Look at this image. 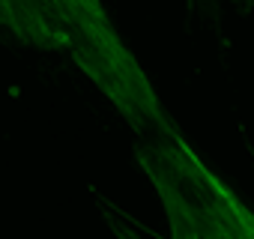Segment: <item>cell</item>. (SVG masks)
<instances>
[{"label":"cell","mask_w":254,"mask_h":239,"mask_svg":"<svg viewBox=\"0 0 254 239\" xmlns=\"http://www.w3.org/2000/svg\"><path fill=\"white\" fill-rule=\"evenodd\" d=\"M48 3L60 18L66 51L96 84V90L114 105V111L129 123V129L141 138L177 135V123L165 111L138 57L120 39L102 0H48Z\"/></svg>","instance_id":"obj_2"},{"label":"cell","mask_w":254,"mask_h":239,"mask_svg":"<svg viewBox=\"0 0 254 239\" xmlns=\"http://www.w3.org/2000/svg\"><path fill=\"white\" fill-rule=\"evenodd\" d=\"M209 3H215V0H189V6H209Z\"/></svg>","instance_id":"obj_5"},{"label":"cell","mask_w":254,"mask_h":239,"mask_svg":"<svg viewBox=\"0 0 254 239\" xmlns=\"http://www.w3.org/2000/svg\"><path fill=\"white\" fill-rule=\"evenodd\" d=\"M0 27L36 51H66V36L48 0H0Z\"/></svg>","instance_id":"obj_3"},{"label":"cell","mask_w":254,"mask_h":239,"mask_svg":"<svg viewBox=\"0 0 254 239\" xmlns=\"http://www.w3.org/2000/svg\"><path fill=\"white\" fill-rule=\"evenodd\" d=\"M135 162L156 188L168 239H254V209L177 135H147Z\"/></svg>","instance_id":"obj_1"},{"label":"cell","mask_w":254,"mask_h":239,"mask_svg":"<svg viewBox=\"0 0 254 239\" xmlns=\"http://www.w3.org/2000/svg\"><path fill=\"white\" fill-rule=\"evenodd\" d=\"M105 221H108V227L114 230V236H117V239H144V236H141V233H138L135 227L123 224V221H120L117 215H105Z\"/></svg>","instance_id":"obj_4"}]
</instances>
